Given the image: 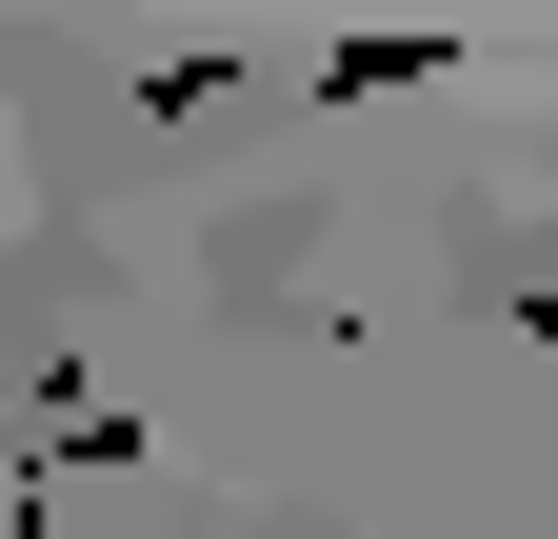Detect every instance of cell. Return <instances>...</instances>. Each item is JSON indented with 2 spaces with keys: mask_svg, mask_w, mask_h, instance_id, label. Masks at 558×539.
<instances>
[{
  "mask_svg": "<svg viewBox=\"0 0 558 539\" xmlns=\"http://www.w3.org/2000/svg\"><path fill=\"white\" fill-rule=\"evenodd\" d=\"M439 21H499V0H439Z\"/></svg>",
  "mask_w": 558,
  "mask_h": 539,
  "instance_id": "6da1fadb",
  "label": "cell"
}]
</instances>
